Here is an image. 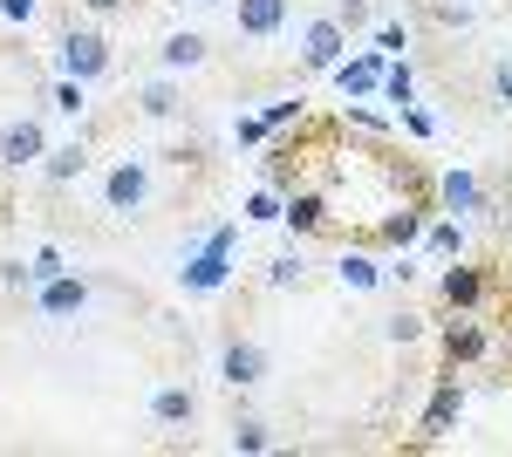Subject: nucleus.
Wrapping results in <instances>:
<instances>
[{
	"label": "nucleus",
	"instance_id": "1",
	"mask_svg": "<svg viewBox=\"0 0 512 457\" xmlns=\"http://www.w3.org/2000/svg\"><path fill=\"white\" fill-rule=\"evenodd\" d=\"M233 246H239V219L212 226V232H205V239L192 246V253H185V267H178V287H185V294H219V287L233 280Z\"/></svg>",
	"mask_w": 512,
	"mask_h": 457
},
{
	"label": "nucleus",
	"instance_id": "2",
	"mask_svg": "<svg viewBox=\"0 0 512 457\" xmlns=\"http://www.w3.org/2000/svg\"><path fill=\"white\" fill-rule=\"evenodd\" d=\"M151 164H144V157H117V164H110V171H103V212H110V219H137V212H144V205H151Z\"/></svg>",
	"mask_w": 512,
	"mask_h": 457
},
{
	"label": "nucleus",
	"instance_id": "3",
	"mask_svg": "<svg viewBox=\"0 0 512 457\" xmlns=\"http://www.w3.org/2000/svg\"><path fill=\"white\" fill-rule=\"evenodd\" d=\"M55 69H62V76H76V82L110 76V41L96 35V28H69V35L55 41Z\"/></svg>",
	"mask_w": 512,
	"mask_h": 457
},
{
	"label": "nucleus",
	"instance_id": "4",
	"mask_svg": "<svg viewBox=\"0 0 512 457\" xmlns=\"http://www.w3.org/2000/svg\"><path fill=\"white\" fill-rule=\"evenodd\" d=\"M458 417H465V382L437 376L431 403H424V417H417V444H444V437L458 430Z\"/></svg>",
	"mask_w": 512,
	"mask_h": 457
},
{
	"label": "nucleus",
	"instance_id": "5",
	"mask_svg": "<svg viewBox=\"0 0 512 457\" xmlns=\"http://www.w3.org/2000/svg\"><path fill=\"white\" fill-rule=\"evenodd\" d=\"M383 69H390V55L369 48V55H342L328 76H335V89H342V103H362V96H383Z\"/></svg>",
	"mask_w": 512,
	"mask_h": 457
},
{
	"label": "nucleus",
	"instance_id": "6",
	"mask_svg": "<svg viewBox=\"0 0 512 457\" xmlns=\"http://www.w3.org/2000/svg\"><path fill=\"white\" fill-rule=\"evenodd\" d=\"M48 157V130H41V116H14V123H0V171H28Z\"/></svg>",
	"mask_w": 512,
	"mask_h": 457
},
{
	"label": "nucleus",
	"instance_id": "7",
	"mask_svg": "<svg viewBox=\"0 0 512 457\" xmlns=\"http://www.w3.org/2000/svg\"><path fill=\"white\" fill-rule=\"evenodd\" d=\"M342 55H349V28H342L335 14H321V21H308V28H301V62H308L315 76H328Z\"/></svg>",
	"mask_w": 512,
	"mask_h": 457
},
{
	"label": "nucleus",
	"instance_id": "8",
	"mask_svg": "<svg viewBox=\"0 0 512 457\" xmlns=\"http://www.w3.org/2000/svg\"><path fill=\"white\" fill-rule=\"evenodd\" d=\"M82 307H89V280H76V273H55V280L35 287V314L41 321H69V314H82Z\"/></svg>",
	"mask_w": 512,
	"mask_h": 457
},
{
	"label": "nucleus",
	"instance_id": "9",
	"mask_svg": "<svg viewBox=\"0 0 512 457\" xmlns=\"http://www.w3.org/2000/svg\"><path fill=\"white\" fill-rule=\"evenodd\" d=\"M219 376L233 382V389H253V382L267 376V348L246 342V335H233V342H226V355H219Z\"/></svg>",
	"mask_w": 512,
	"mask_h": 457
},
{
	"label": "nucleus",
	"instance_id": "10",
	"mask_svg": "<svg viewBox=\"0 0 512 457\" xmlns=\"http://www.w3.org/2000/svg\"><path fill=\"white\" fill-rule=\"evenodd\" d=\"M280 226L294 232V239H308V232H321V226H328V191H315V185L287 191V212H280Z\"/></svg>",
	"mask_w": 512,
	"mask_h": 457
},
{
	"label": "nucleus",
	"instance_id": "11",
	"mask_svg": "<svg viewBox=\"0 0 512 457\" xmlns=\"http://www.w3.org/2000/svg\"><path fill=\"white\" fill-rule=\"evenodd\" d=\"M437 294H444L451 314H478V307H485V273H478V267H444Z\"/></svg>",
	"mask_w": 512,
	"mask_h": 457
},
{
	"label": "nucleus",
	"instance_id": "12",
	"mask_svg": "<svg viewBox=\"0 0 512 457\" xmlns=\"http://www.w3.org/2000/svg\"><path fill=\"white\" fill-rule=\"evenodd\" d=\"M478 355H492V335L478 328L472 314H458V321H444V362L458 369V362H478Z\"/></svg>",
	"mask_w": 512,
	"mask_h": 457
},
{
	"label": "nucleus",
	"instance_id": "13",
	"mask_svg": "<svg viewBox=\"0 0 512 457\" xmlns=\"http://www.w3.org/2000/svg\"><path fill=\"white\" fill-rule=\"evenodd\" d=\"M239 35L246 41H274L280 28H287V0H239Z\"/></svg>",
	"mask_w": 512,
	"mask_h": 457
},
{
	"label": "nucleus",
	"instance_id": "14",
	"mask_svg": "<svg viewBox=\"0 0 512 457\" xmlns=\"http://www.w3.org/2000/svg\"><path fill=\"white\" fill-rule=\"evenodd\" d=\"M82 171H89V137H69V144H55V151L41 157V178H48V185H76Z\"/></svg>",
	"mask_w": 512,
	"mask_h": 457
},
{
	"label": "nucleus",
	"instance_id": "15",
	"mask_svg": "<svg viewBox=\"0 0 512 457\" xmlns=\"http://www.w3.org/2000/svg\"><path fill=\"white\" fill-rule=\"evenodd\" d=\"M437 205H444L451 219H465V212H478V205H485V191H478V178L458 164V171H444V178H437Z\"/></svg>",
	"mask_w": 512,
	"mask_h": 457
},
{
	"label": "nucleus",
	"instance_id": "16",
	"mask_svg": "<svg viewBox=\"0 0 512 457\" xmlns=\"http://www.w3.org/2000/svg\"><path fill=\"white\" fill-rule=\"evenodd\" d=\"M335 280H342L349 294H369V287H383V260H376V253H362V246H342Z\"/></svg>",
	"mask_w": 512,
	"mask_h": 457
},
{
	"label": "nucleus",
	"instance_id": "17",
	"mask_svg": "<svg viewBox=\"0 0 512 457\" xmlns=\"http://www.w3.org/2000/svg\"><path fill=\"white\" fill-rule=\"evenodd\" d=\"M376 239H383V246H417V239H424V205H390V212L376 219Z\"/></svg>",
	"mask_w": 512,
	"mask_h": 457
},
{
	"label": "nucleus",
	"instance_id": "18",
	"mask_svg": "<svg viewBox=\"0 0 512 457\" xmlns=\"http://www.w3.org/2000/svg\"><path fill=\"white\" fill-rule=\"evenodd\" d=\"M198 62H205V35H192V28H178V35L158 41V69H171V76H178V69H198Z\"/></svg>",
	"mask_w": 512,
	"mask_h": 457
},
{
	"label": "nucleus",
	"instance_id": "19",
	"mask_svg": "<svg viewBox=\"0 0 512 457\" xmlns=\"http://www.w3.org/2000/svg\"><path fill=\"white\" fill-rule=\"evenodd\" d=\"M151 417H158L164 430H178V423L198 417V396H192V389H178V382H164L158 396H151Z\"/></svg>",
	"mask_w": 512,
	"mask_h": 457
},
{
	"label": "nucleus",
	"instance_id": "20",
	"mask_svg": "<svg viewBox=\"0 0 512 457\" xmlns=\"http://www.w3.org/2000/svg\"><path fill=\"white\" fill-rule=\"evenodd\" d=\"M137 110H144V116H158V123H164L171 110H178V82H171V69H164V76H151L144 89H137Z\"/></svg>",
	"mask_w": 512,
	"mask_h": 457
},
{
	"label": "nucleus",
	"instance_id": "21",
	"mask_svg": "<svg viewBox=\"0 0 512 457\" xmlns=\"http://www.w3.org/2000/svg\"><path fill=\"white\" fill-rule=\"evenodd\" d=\"M383 96H390L396 110H410V103H417V69H410L403 55H390V69H383Z\"/></svg>",
	"mask_w": 512,
	"mask_h": 457
},
{
	"label": "nucleus",
	"instance_id": "22",
	"mask_svg": "<svg viewBox=\"0 0 512 457\" xmlns=\"http://www.w3.org/2000/svg\"><path fill=\"white\" fill-rule=\"evenodd\" d=\"M226 444H233L239 457H260V451H274V430H267V423H260V417H239V423H233V437H226Z\"/></svg>",
	"mask_w": 512,
	"mask_h": 457
},
{
	"label": "nucleus",
	"instance_id": "23",
	"mask_svg": "<svg viewBox=\"0 0 512 457\" xmlns=\"http://www.w3.org/2000/svg\"><path fill=\"white\" fill-rule=\"evenodd\" d=\"M280 212H287V191H253V198H246V212H239V219H246V226H280Z\"/></svg>",
	"mask_w": 512,
	"mask_h": 457
},
{
	"label": "nucleus",
	"instance_id": "24",
	"mask_svg": "<svg viewBox=\"0 0 512 457\" xmlns=\"http://www.w3.org/2000/svg\"><path fill=\"white\" fill-rule=\"evenodd\" d=\"M424 246L444 253V260H458V253H465V226H458V219H437V226H424Z\"/></svg>",
	"mask_w": 512,
	"mask_h": 457
},
{
	"label": "nucleus",
	"instance_id": "25",
	"mask_svg": "<svg viewBox=\"0 0 512 457\" xmlns=\"http://www.w3.org/2000/svg\"><path fill=\"white\" fill-rule=\"evenodd\" d=\"M308 280V260L301 253H280V260H267V287H301Z\"/></svg>",
	"mask_w": 512,
	"mask_h": 457
},
{
	"label": "nucleus",
	"instance_id": "26",
	"mask_svg": "<svg viewBox=\"0 0 512 457\" xmlns=\"http://www.w3.org/2000/svg\"><path fill=\"white\" fill-rule=\"evenodd\" d=\"M82 89H89V82L55 76V110H62V116H82V110H89V96H82Z\"/></svg>",
	"mask_w": 512,
	"mask_h": 457
},
{
	"label": "nucleus",
	"instance_id": "27",
	"mask_svg": "<svg viewBox=\"0 0 512 457\" xmlns=\"http://www.w3.org/2000/svg\"><path fill=\"white\" fill-rule=\"evenodd\" d=\"M383 335H390L396 348H410L417 335H424V314H410V307H403V314H390V321H383Z\"/></svg>",
	"mask_w": 512,
	"mask_h": 457
},
{
	"label": "nucleus",
	"instance_id": "28",
	"mask_svg": "<svg viewBox=\"0 0 512 457\" xmlns=\"http://www.w3.org/2000/svg\"><path fill=\"white\" fill-rule=\"evenodd\" d=\"M260 116H267V130H274V137H280L287 123H301V96H294V103H267V110H260Z\"/></svg>",
	"mask_w": 512,
	"mask_h": 457
},
{
	"label": "nucleus",
	"instance_id": "29",
	"mask_svg": "<svg viewBox=\"0 0 512 457\" xmlns=\"http://www.w3.org/2000/svg\"><path fill=\"white\" fill-rule=\"evenodd\" d=\"M28 267H35V287H41V280H55V273H69L55 246H35V260H28Z\"/></svg>",
	"mask_w": 512,
	"mask_h": 457
},
{
	"label": "nucleus",
	"instance_id": "30",
	"mask_svg": "<svg viewBox=\"0 0 512 457\" xmlns=\"http://www.w3.org/2000/svg\"><path fill=\"white\" fill-rule=\"evenodd\" d=\"M233 137H239V144H267L274 130H267V116H239V123H233Z\"/></svg>",
	"mask_w": 512,
	"mask_h": 457
},
{
	"label": "nucleus",
	"instance_id": "31",
	"mask_svg": "<svg viewBox=\"0 0 512 457\" xmlns=\"http://www.w3.org/2000/svg\"><path fill=\"white\" fill-rule=\"evenodd\" d=\"M41 14V0H0V21H14V28H28Z\"/></svg>",
	"mask_w": 512,
	"mask_h": 457
},
{
	"label": "nucleus",
	"instance_id": "32",
	"mask_svg": "<svg viewBox=\"0 0 512 457\" xmlns=\"http://www.w3.org/2000/svg\"><path fill=\"white\" fill-rule=\"evenodd\" d=\"M0 287H7V294H21V287H35V267H21V260H7V267H0Z\"/></svg>",
	"mask_w": 512,
	"mask_h": 457
},
{
	"label": "nucleus",
	"instance_id": "33",
	"mask_svg": "<svg viewBox=\"0 0 512 457\" xmlns=\"http://www.w3.org/2000/svg\"><path fill=\"white\" fill-rule=\"evenodd\" d=\"M376 48H383V55H403V48H410V35H403L396 21H383V28H376Z\"/></svg>",
	"mask_w": 512,
	"mask_h": 457
},
{
	"label": "nucleus",
	"instance_id": "34",
	"mask_svg": "<svg viewBox=\"0 0 512 457\" xmlns=\"http://www.w3.org/2000/svg\"><path fill=\"white\" fill-rule=\"evenodd\" d=\"M335 21H342V28H362V21H369V0H342V7H335Z\"/></svg>",
	"mask_w": 512,
	"mask_h": 457
},
{
	"label": "nucleus",
	"instance_id": "35",
	"mask_svg": "<svg viewBox=\"0 0 512 457\" xmlns=\"http://www.w3.org/2000/svg\"><path fill=\"white\" fill-rule=\"evenodd\" d=\"M396 123H403V130H410V137H431V116L417 110V103H410V110H396Z\"/></svg>",
	"mask_w": 512,
	"mask_h": 457
},
{
	"label": "nucleus",
	"instance_id": "36",
	"mask_svg": "<svg viewBox=\"0 0 512 457\" xmlns=\"http://www.w3.org/2000/svg\"><path fill=\"white\" fill-rule=\"evenodd\" d=\"M492 96H499V103H512V62H499V69H492Z\"/></svg>",
	"mask_w": 512,
	"mask_h": 457
},
{
	"label": "nucleus",
	"instance_id": "37",
	"mask_svg": "<svg viewBox=\"0 0 512 457\" xmlns=\"http://www.w3.org/2000/svg\"><path fill=\"white\" fill-rule=\"evenodd\" d=\"M349 123H362V130H390L383 116H376V110H362V103H349Z\"/></svg>",
	"mask_w": 512,
	"mask_h": 457
},
{
	"label": "nucleus",
	"instance_id": "38",
	"mask_svg": "<svg viewBox=\"0 0 512 457\" xmlns=\"http://www.w3.org/2000/svg\"><path fill=\"white\" fill-rule=\"evenodd\" d=\"M82 14H123V7H130V0H76Z\"/></svg>",
	"mask_w": 512,
	"mask_h": 457
},
{
	"label": "nucleus",
	"instance_id": "39",
	"mask_svg": "<svg viewBox=\"0 0 512 457\" xmlns=\"http://www.w3.org/2000/svg\"><path fill=\"white\" fill-rule=\"evenodd\" d=\"M506 355H512V321H506Z\"/></svg>",
	"mask_w": 512,
	"mask_h": 457
},
{
	"label": "nucleus",
	"instance_id": "40",
	"mask_svg": "<svg viewBox=\"0 0 512 457\" xmlns=\"http://www.w3.org/2000/svg\"><path fill=\"white\" fill-rule=\"evenodd\" d=\"M192 7H212V0H192Z\"/></svg>",
	"mask_w": 512,
	"mask_h": 457
}]
</instances>
